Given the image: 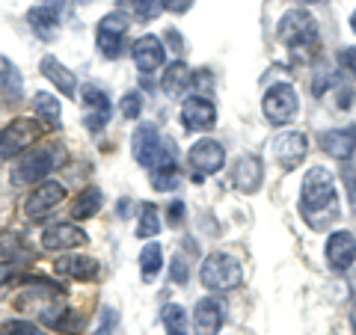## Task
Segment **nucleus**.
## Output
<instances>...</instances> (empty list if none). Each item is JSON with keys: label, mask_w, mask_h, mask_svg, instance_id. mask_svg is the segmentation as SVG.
<instances>
[{"label": "nucleus", "mask_w": 356, "mask_h": 335, "mask_svg": "<svg viewBox=\"0 0 356 335\" xmlns=\"http://www.w3.org/2000/svg\"><path fill=\"white\" fill-rule=\"evenodd\" d=\"M102 205H104L102 190L98 187H83L81 193L74 196V202H72V217L74 220H92L98 211H102Z\"/></svg>", "instance_id": "nucleus-23"}, {"label": "nucleus", "mask_w": 356, "mask_h": 335, "mask_svg": "<svg viewBox=\"0 0 356 335\" xmlns=\"http://www.w3.org/2000/svg\"><path fill=\"white\" fill-rule=\"evenodd\" d=\"M181 122L187 131H211L217 125V107L205 95H191L181 101Z\"/></svg>", "instance_id": "nucleus-14"}, {"label": "nucleus", "mask_w": 356, "mask_h": 335, "mask_svg": "<svg viewBox=\"0 0 356 335\" xmlns=\"http://www.w3.org/2000/svg\"><path fill=\"white\" fill-rule=\"evenodd\" d=\"M89 240V234L77 226V222H51V226H44L42 231V247L48 252H72L77 247H83V243Z\"/></svg>", "instance_id": "nucleus-11"}, {"label": "nucleus", "mask_w": 356, "mask_h": 335, "mask_svg": "<svg viewBox=\"0 0 356 335\" xmlns=\"http://www.w3.org/2000/svg\"><path fill=\"white\" fill-rule=\"evenodd\" d=\"M158 231H161V211L154 208V202H143L140 205V222H137V238L140 240H152V238H158Z\"/></svg>", "instance_id": "nucleus-28"}, {"label": "nucleus", "mask_w": 356, "mask_h": 335, "mask_svg": "<svg viewBox=\"0 0 356 335\" xmlns=\"http://www.w3.org/2000/svg\"><path fill=\"white\" fill-rule=\"evenodd\" d=\"M300 211L312 229H321L330 220H336V181H332V172L327 166L306 170L303 184H300Z\"/></svg>", "instance_id": "nucleus-1"}, {"label": "nucleus", "mask_w": 356, "mask_h": 335, "mask_svg": "<svg viewBox=\"0 0 356 335\" xmlns=\"http://www.w3.org/2000/svg\"><path fill=\"white\" fill-rule=\"evenodd\" d=\"M128 24H131V18H128L125 13H122V9H116V13H107L102 21H98L95 44H98V51H102L107 60L122 57V51H125Z\"/></svg>", "instance_id": "nucleus-7"}, {"label": "nucleus", "mask_w": 356, "mask_h": 335, "mask_svg": "<svg viewBox=\"0 0 356 335\" xmlns=\"http://www.w3.org/2000/svg\"><path fill=\"white\" fill-rule=\"evenodd\" d=\"M170 220H172V226H181L184 222V202H172L170 205Z\"/></svg>", "instance_id": "nucleus-42"}, {"label": "nucleus", "mask_w": 356, "mask_h": 335, "mask_svg": "<svg viewBox=\"0 0 356 335\" xmlns=\"http://www.w3.org/2000/svg\"><path fill=\"white\" fill-rule=\"evenodd\" d=\"M350 327H353V332H356V303L350 306Z\"/></svg>", "instance_id": "nucleus-43"}, {"label": "nucleus", "mask_w": 356, "mask_h": 335, "mask_svg": "<svg viewBox=\"0 0 356 335\" xmlns=\"http://www.w3.org/2000/svg\"><path fill=\"white\" fill-rule=\"evenodd\" d=\"M81 98H83V104L92 110V113H110V98L102 86H95V83H83L81 89Z\"/></svg>", "instance_id": "nucleus-31"}, {"label": "nucleus", "mask_w": 356, "mask_h": 335, "mask_svg": "<svg viewBox=\"0 0 356 335\" xmlns=\"http://www.w3.org/2000/svg\"><path fill=\"white\" fill-rule=\"evenodd\" d=\"M0 255H3V261H21V259H27L30 250H27V243L21 240V234L13 231V229H0Z\"/></svg>", "instance_id": "nucleus-27"}, {"label": "nucleus", "mask_w": 356, "mask_h": 335, "mask_svg": "<svg viewBox=\"0 0 356 335\" xmlns=\"http://www.w3.org/2000/svg\"><path fill=\"white\" fill-rule=\"evenodd\" d=\"M309 154V140L300 131H285L273 140V158L282 170H297Z\"/></svg>", "instance_id": "nucleus-12"}, {"label": "nucleus", "mask_w": 356, "mask_h": 335, "mask_svg": "<svg viewBox=\"0 0 356 335\" xmlns=\"http://www.w3.org/2000/svg\"><path fill=\"white\" fill-rule=\"evenodd\" d=\"M341 178H344V187H348L350 208H353V214H356V166H348V170L341 172Z\"/></svg>", "instance_id": "nucleus-37"}, {"label": "nucleus", "mask_w": 356, "mask_h": 335, "mask_svg": "<svg viewBox=\"0 0 356 335\" xmlns=\"http://www.w3.org/2000/svg\"><path fill=\"white\" fill-rule=\"evenodd\" d=\"M65 161V149L60 142H42V146H30L24 154H18V161L9 170V181L15 187H27V184H42L48 181V175L54 170H60Z\"/></svg>", "instance_id": "nucleus-2"}, {"label": "nucleus", "mask_w": 356, "mask_h": 335, "mask_svg": "<svg viewBox=\"0 0 356 335\" xmlns=\"http://www.w3.org/2000/svg\"><path fill=\"white\" fill-rule=\"evenodd\" d=\"M134 9H137V15L143 21H152V18H158L163 13V3H161V0H140Z\"/></svg>", "instance_id": "nucleus-34"}, {"label": "nucleus", "mask_w": 356, "mask_h": 335, "mask_svg": "<svg viewBox=\"0 0 356 335\" xmlns=\"http://www.w3.org/2000/svg\"><path fill=\"white\" fill-rule=\"evenodd\" d=\"M39 72L60 89V95H65V98H74L77 95V77L72 74L69 65H63L57 57H51V54H48V57H42Z\"/></svg>", "instance_id": "nucleus-19"}, {"label": "nucleus", "mask_w": 356, "mask_h": 335, "mask_svg": "<svg viewBox=\"0 0 356 335\" xmlns=\"http://www.w3.org/2000/svg\"><path fill=\"white\" fill-rule=\"evenodd\" d=\"M161 320H163V327L170 335H187V311L181 306H175V303L163 306Z\"/></svg>", "instance_id": "nucleus-30"}, {"label": "nucleus", "mask_w": 356, "mask_h": 335, "mask_svg": "<svg viewBox=\"0 0 356 335\" xmlns=\"http://www.w3.org/2000/svg\"><path fill=\"white\" fill-rule=\"evenodd\" d=\"M163 3V13H175V15H184L187 9L193 6V0H161Z\"/></svg>", "instance_id": "nucleus-40"}, {"label": "nucleus", "mask_w": 356, "mask_h": 335, "mask_svg": "<svg viewBox=\"0 0 356 335\" xmlns=\"http://www.w3.org/2000/svg\"><path fill=\"white\" fill-rule=\"evenodd\" d=\"M191 83H193V72H191V65L181 63V60H175V63L166 65V72L161 77V89L170 98H181L187 89H191Z\"/></svg>", "instance_id": "nucleus-22"}, {"label": "nucleus", "mask_w": 356, "mask_h": 335, "mask_svg": "<svg viewBox=\"0 0 356 335\" xmlns=\"http://www.w3.org/2000/svg\"><path fill=\"white\" fill-rule=\"evenodd\" d=\"M324 255H327V264L332 267V270H350L353 261H356V238L344 229L332 231L327 238Z\"/></svg>", "instance_id": "nucleus-16"}, {"label": "nucleus", "mask_w": 356, "mask_h": 335, "mask_svg": "<svg viewBox=\"0 0 356 335\" xmlns=\"http://www.w3.org/2000/svg\"><path fill=\"white\" fill-rule=\"evenodd\" d=\"M261 110L270 125H288L300 110L297 89L291 83H273L261 98Z\"/></svg>", "instance_id": "nucleus-9"}, {"label": "nucleus", "mask_w": 356, "mask_h": 335, "mask_svg": "<svg viewBox=\"0 0 356 335\" xmlns=\"http://www.w3.org/2000/svg\"><path fill=\"white\" fill-rule=\"evenodd\" d=\"M187 163H191L193 172V181H205L208 175H214L222 170V163H226V152H222V146L217 140H199L191 146V152H187Z\"/></svg>", "instance_id": "nucleus-10"}, {"label": "nucleus", "mask_w": 356, "mask_h": 335, "mask_svg": "<svg viewBox=\"0 0 356 335\" xmlns=\"http://www.w3.org/2000/svg\"><path fill=\"white\" fill-rule=\"evenodd\" d=\"M178 181H181V175H178L175 163H163V166H154V170H152V187L161 190V193H170V190H175Z\"/></svg>", "instance_id": "nucleus-29"}, {"label": "nucleus", "mask_w": 356, "mask_h": 335, "mask_svg": "<svg viewBox=\"0 0 356 335\" xmlns=\"http://www.w3.org/2000/svg\"><path fill=\"white\" fill-rule=\"evenodd\" d=\"M193 327L199 335H217L220 327H222V306L217 300H199L196 309H193Z\"/></svg>", "instance_id": "nucleus-21"}, {"label": "nucleus", "mask_w": 356, "mask_h": 335, "mask_svg": "<svg viewBox=\"0 0 356 335\" xmlns=\"http://www.w3.org/2000/svg\"><path fill=\"white\" fill-rule=\"evenodd\" d=\"M60 15H63V9L48 6L39 0L36 6L27 9V24L33 27V33H36L39 39H54V33L60 27Z\"/></svg>", "instance_id": "nucleus-20"}, {"label": "nucleus", "mask_w": 356, "mask_h": 335, "mask_svg": "<svg viewBox=\"0 0 356 335\" xmlns=\"http://www.w3.org/2000/svg\"><path fill=\"white\" fill-rule=\"evenodd\" d=\"M321 149L336 161H350V154L356 152V125L324 131L321 133Z\"/></svg>", "instance_id": "nucleus-18"}, {"label": "nucleus", "mask_w": 356, "mask_h": 335, "mask_svg": "<svg viewBox=\"0 0 356 335\" xmlns=\"http://www.w3.org/2000/svg\"><path fill=\"white\" fill-rule=\"evenodd\" d=\"M0 89H3V95L13 98V101H18V98L24 95V77H21L18 65L6 57H0Z\"/></svg>", "instance_id": "nucleus-26"}, {"label": "nucleus", "mask_w": 356, "mask_h": 335, "mask_svg": "<svg viewBox=\"0 0 356 335\" xmlns=\"http://www.w3.org/2000/svg\"><path fill=\"white\" fill-rule=\"evenodd\" d=\"M131 152H134V161L140 166H146V170H154V166H163V163H175L172 152L161 142V133L154 125H140L134 131Z\"/></svg>", "instance_id": "nucleus-5"}, {"label": "nucleus", "mask_w": 356, "mask_h": 335, "mask_svg": "<svg viewBox=\"0 0 356 335\" xmlns=\"http://www.w3.org/2000/svg\"><path fill=\"white\" fill-rule=\"evenodd\" d=\"M74 3H92V0H74Z\"/></svg>", "instance_id": "nucleus-47"}, {"label": "nucleus", "mask_w": 356, "mask_h": 335, "mask_svg": "<svg viewBox=\"0 0 356 335\" xmlns=\"http://www.w3.org/2000/svg\"><path fill=\"white\" fill-rule=\"evenodd\" d=\"M276 39H280L288 51L294 54H312L318 51L321 33H318V21L306 9H288L276 24Z\"/></svg>", "instance_id": "nucleus-3"}, {"label": "nucleus", "mask_w": 356, "mask_h": 335, "mask_svg": "<svg viewBox=\"0 0 356 335\" xmlns=\"http://www.w3.org/2000/svg\"><path fill=\"white\" fill-rule=\"evenodd\" d=\"M116 323H119V311L116 309H104L102 311V320H98V332L95 335H110Z\"/></svg>", "instance_id": "nucleus-35"}, {"label": "nucleus", "mask_w": 356, "mask_h": 335, "mask_svg": "<svg viewBox=\"0 0 356 335\" xmlns=\"http://www.w3.org/2000/svg\"><path fill=\"white\" fill-rule=\"evenodd\" d=\"M303 3H324V0H303Z\"/></svg>", "instance_id": "nucleus-46"}, {"label": "nucleus", "mask_w": 356, "mask_h": 335, "mask_svg": "<svg viewBox=\"0 0 356 335\" xmlns=\"http://www.w3.org/2000/svg\"><path fill=\"white\" fill-rule=\"evenodd\" d=\"M339 65H341V69L348 72V74L356 77V48H353V44H348V48L339 51Z\"/></svg>", "instance_id": "nucleus-36"}, {"label": "nucleus", "mask_w": 356, "mask_h": 335, "mask_svg": "<svg viewBox=\"0 0 356 335\" xmlns=\"http://www.w3.org/2000/svg\"><path fill=\"white\" fill-rule=\"evenodd\" d=\"M3 332L6 335H44L36 323H30V320H6Z\"/></svg>", "instance_id": "nucleus-33"}, {"label": "nucleus", "mask_w": 356, "mask_h": 335, "mask_svg": "<svg viewBox=\"0 0 356 335\" xmlns=\"http://www.w3.org/2000/svg\"><path fill=\"white\" fill-rule=\"evenodd\" d=\"M119 3H122V6H137L140 0H119Z\"/></svg>", "instance_id": "nucleus-44"}, {"label": "nucleus", "mask_w": 356, "mask_h": 335, "mask_svg": "<svg viewBox=\"0 0 356 335\" xmlns=\"http://www.w3.org/2000/svg\"><path fill=\"white\" fill-rule=\"evenodd\" d=\"M350 30L356 33V9H353V15H350Z\"/></svg>", "instance_id": "nucleus-45"}, {"label": "nucleus", "mask_w": 356, "mask_h": 335, "mask_svg": "<svg viewBox=\"0 0 356 335\" xmlns=\"http://www.w3.org/2000/svg\"><path fill=\"white\" fill-rule=\"evenodd\" d=\"M170 276H172V282L175 285H184L187 282V261L184 259H172V267H170Z\"/></svg>", "instance_id": "nucleus-38"}, {"label": "nucleus", "mask_w": 356, "mask_h": 335, "mask_svg": "<svg viewBox=\"0 0 356 335\" xmlns=\"http://www.w3.org/2000/svg\"><path fill=\"white\" fill-rule=\"evenodd\" d=\"M264 181V170H261V161L255 154H243L238 158V163L232 166V187L238 193H255Z\"/></svg>", "instance_id": "nucleus-17"}, {"label": "nucleus", "mask_w": 356, "mask_h": 335, "mask_svg": "<svg viewBox=\"0 0 356 335\" xmlns=\"http://www.w3.org/2000/svg\"><path fill=\"white\" fill-rule=\"evenodd\" d=\"M30 104H33V113H36V119H42L44 125H51V128L60 125V119H63L60 98H54L51 92H36Z\"/></svg>", "instance_id": "nucleus-25"}, {"label": "nucleus", "mask_w": 356, "mask_h": 335, "mask_svg": "<svg viewBox=\"0 0 356 335\" xmlns=\"http://www.w3.org/2000/svg\"><path fill=\"white\" fill-rule=\"evenodd\" d=\"M199 279H202V285L208 288V291H232V288H238L243 282V270L241 264L232 259V255L226 252H211L208 259L202 261V267H199Z\"/></svg>", "instance_id": "nucleus-4"}, {"label": "nucleus", "mask_w": 356, "mask_h": 335, "mask_svg": "<svg viewBox=\"0 0 356 335\" xmlns=\"http://www.w3.org/2000/svg\"><path fill=\"white\" fill-rule=\"evenodd\" d=\"M161 270H163V247L158 240H152L140 252V276H143V282H154V279L161 276Z\"/></svg>", "instance_id": "nucleus-24"}, {"label": "nucleus", "mask_w": 356, "mask_h": 335, "mask_svg": "<svg viewBox=\"0 0 356 335\" xmlns=\"http://www.w3.org/2000/svg\"><path fill=\"white\" fill-rule=\"evenodd\" d=\"M15 276V264L13 261H0V288H3L6 282H13Z\"/></svg>", "instance_id": "nucleus-41"}, {"label": "nucleus", "mask_w": 356, "mask_h": 335, "mask_svg": "<svg viewBox=\"0 0 356 335\" xmlns=\"http://www.w3.org/2000/svg\"><path fill=\"white\" fill-rule=\"evenodd\" d=\"M54 273L65 276V279H77V282H92L102 273V264L89 255H72V252H60L54 261Z\"/></svg>", "instance_id": "nucleus-15"}, {"label": "nucleus", "mask_w": 356, "mask_h": 335, "mask_svg": "<svg viewBox=\"0 0 356 335\" xmlns=\"http://www.w3.org/2000/svg\"><path fill=\"white\" fill-rule=\"evenodd\" d=\"M65 193H69L65 184H60V181H42V184H36L24 196V205H21V211H24V217L30 222H42L54 208L63 205Z\"/></svg>", "instance_id": "nucleus-8"}, {"label": "nucleus", "mask_w": 356, "mask_h": 335, "mask_svg": "<svg viewBox=\"0 0 356 335\" xmlns=\"http://www.w3.org/2000/svg\"><path fill=\"white\" fill-rule=\"evenodd\" d=\"M119 110H122V116H125L128 122H137L140 113H143V95L140 92H128L125 98H122Z\"/></svg>", "instance_id": "nucleus-32"}, {"label": "nucleus", "mask_w": 356, "mask_h": 335, "mask_svg": "<svg viewBox=\"0 0 356 335\" xmlns=\"http://www.w3.org/2000/svg\"><path fill=\"white\" fill-rule=\"evenodd\" d=\"M39 137L42 128L36 119H13L6 128H0V161H13L24 154Z\"/></svg>", "instance_id": "nucleus-6"}, {"label": "nucleus", "mask_w": 356, "mask_h": 335, "mask_svg": "<svg viewBox=\"0 0 356 335\" xmlns=\"http://www.w3.org/2000/svg\"><path fill=\"white\" fill-rule=\"evenodd\" d=\"M131 60H134V65H137L143 74H152V72H158L161 65L166 63V48H163V42L154 36V33H146V36L134 39Z\"/></svg>", "instance_id": "nucleus-13"}, {"label": "nucleus", "mask_w": 356, "mask_h": 335, "mask_svg": "<svg viewBox=\"0 0 356 335\" xmlns=\"http://www.w3.org/2000/svg\"><path fill=\"white\" fill-rule=\"evenodd\" d=\"M107 122H110V113H89V116L83 119V125L92 131V133H98V131L107 128Z\"/></svg>", "instance_id": "nucleus-39"}]
</instances>
